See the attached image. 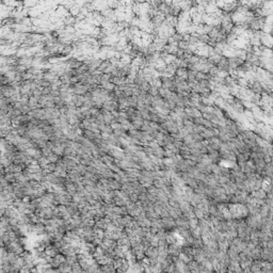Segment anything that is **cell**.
I'll return each instance as SVG.
<instances>
[{
	"label": "cell",
	"instance_id": "cell-1",
	"mask_svg": "<svg viewBox=\"0 0 273 273\" xmlns=\"http://www.w3.org/2000/svg\"><path fill=\"white\" fill-rule=\"evenodd\" d=\"M45 252H46L47 255L55 257L56 255H57V254H59V253L61 252V251H60L59 249L56 247L55 244L51 243V244H48V245L46 247V250H45Z\"/></svg>",
	"mask_w": 273,
	"mask_h": 273
},
{
	"label": "cell",
	"instance_id": "cell-2",
	"mask_svg": "<svg viewBox=\"0 0 273 273\" xmlns=\"http://www.w3.org/2000/svg\"><path fill=\"white\" fill-rule=\"evenodd\" d=\"M145 255H146L147 257H149V258L158 257V255H159V249H158V247H151H151L145 251Z\"/></svg>",
	"mask_w": 273,
	"mask_h": 273
},
{
	"label": "cell",
	"instance_id": "cell-3",
	"mask_svg": "<svg viewBox=\"0 0 273 273\" xmlns=\"http://www.w3.org/2000/svg\"><path fill=\"white\" fill-rule=\"evenodd\" d=\"M112 190H121L122 189V182L115 180L114 178H109V185H108Z\"/></svg>",
	"mask_w": 273,
	"mask_h": 273
},
{
	"label": "cell",
	"instance_id": "cell-4",
	"mask_svg": "<svg viewBox=\"0 0 273 273\" xmlns=\"http://www.w3.org/2000/svg\"><path fill=\"white\" fill-rule=\"evenodd\" d=\"M64 151H65V148L62 146L61 143H59V144H54V148H52V151H54V153H56V154H58L59 156L62 157V156H64Z\"/></svg>",
	"mask_w": 273,
	"mask_h": 273
},
{
	"label": "cell",
	"instance_id": "cell-5",
	"mask_svg": "<svg viewBox=\"0 0 273 273\" xmlns=\"http://www.w3.org/2000/svg\"><path fill=\"white\" fill-rule=\"evenodd\" d=\"M100 272H116V269L114 268L113 264H110V265H104L99 267Z\"/></svg>",
	"mask_w": 273,
	"mask_h": 273
},
{
	"label": "cell",
	"instance_id": "cell-6",
	"mask_svg": "<svg viewBox=\"0 0 273 273\" xmlns=\"http://www.w3.org/2000/svg\"><path fill=\"white\" fill-rule=\"evenodd\" d=\"M111 64H112V62H111V60H110V59L104 60V61L101 62L100 65H99V67L97 68V69L100 71V73H104V71H105L106 69H107V68L109 67Z\"/></svg>",
	"mask_w": 273,
	"mask_h": 273
},
{
	"label": "cell",
	"instance_id": "cell-7",
	"mask_svg": "<svg viewBox=\"0 0 273 273\" xmlns=\"http://www.w3.org/2000/svg\"><path fill=\"white\" fill-rule=\"evenodd\" d=\"M66 262L71 266H73L74 264H76V262H78V255H77L76 253L71 254V255H67V256H66Z\"/></svg>",
	"mask_w": 273,
	"mask_h": 273
},
{
	"label": "cell",
	"instance_id": "cell-8",
	"mask_svg": "<svg viewBox=\"0 0 273 273\" xmlns=\"http://www.w3.org/2000/svg\"><path fill=\"white\" fill-rule=\"evenodd\" d=\"M94 236H95V238L104 239V238H105V229L94 226Z\"/></svg>",
	"mask_w": 273,
	"mask_h": 273
},
{
	"label": "cell",
	"instance_id": "cell-9",
	"mask_svg": "<svg viewBox=\"0 0 273 273\" xmlns=\"http://www.w3.org/2000/svg\"><path fill=\"white\" fill-rule=\"evenodd\" d=\"M127 101L129 104V107H134V108H138V101L139 98L137 96H129L127 97Z\"/></svg>",
	"mask_w": 273,
	"mask_h": 273
},
{
	"label": "cell",
	"instance_id": "cell-10",
	"mask_svg": "<svg viewBox=\"0 0 273 273\" xmlns=\"http://www.w3.org/2000/svg\"><path fill=\"white\" fill-rule=\"evenodd\" d=\"M66 191H67L68 193H71V195L73 194H75L76 192H77V187H76V184L75 182H68V184H66Z\"/></svg>",
	"mask_w": 273,
	"mask_h": 273
},
{
	"label": "cell",
	"instance_id": "cell-11",
	"mask_svg": "<svg viewBox=\"0 0 273 273\" xmlns=\"http://www.w3.org/2000/svg\"><path fill=\"white\" fill-rule=\"evenodd\" d=\"M49 163H50V161H49V159L47 158L46 156H42V157L38 159V164H40V167L42 169H45Z\"/></svg>",
	"mask_w": 273,
	"mask_h": 273
},
{
	"label": "cell",
	"instance_id": "cell-12",
	"mask_svg": "<svg viewBox=\"0 0 273 273\" xmlns=\"http://www.w3.org/2000/svg\"><path fill=\"white\" fill-rule=\"evenodd\" d=\"M18 257H19V255L18 254H16L15 252H9L8 254V260L12 264V265H14L15 262H16V260L18 259Z\"/></svg>",
	"mask_w": 273,
	"mask_h": 273
},
{
	"label": "cell",
	"instance_id": "cell-13",
	"mask_svg": "<svg viewBox=\"0 0 273 273\" xmlns=\"http://www.w3.org/2000/svg\"><path fill=\"white\" fill-rule=\"evenodd\" d=\"M42 129L43 131H44V134H46L47 136H51L55 134V127H54V125H47V126L43 127Z\"/></svg>",
	"mask_w": 273,
	"mask_h": 273
},
{
	"label": "cell",
	"instance_id": "cell-14",
	"mask_svg": "<svg viewBox=\"0 0 273 273\" xmlns=\"http://www.w3.org/2000/svg\"><path fill=\"white\" fill-rule=\"evenodd\" d=\"M190 137L192 138V140H193L194 142H202V141H204L205 139H204V137H203L201 134H196V132H192V134H190Z\"/></svg>",
	"mask_w": 273,
	"mask_h": 273
},
{
	"label": "cell",
	"instance_id": "cell-15",
	"mask_svg": "<svg viewBox=\"0 0 273 273\" xmlns=\"http://www.w3.org/2000/svg\"><path fill=\"white\" fill-rule=\"evenodd\" d=\"M101 87L104 89H106L107 91H114V88H115V84L112 82V81H108V82H104V83L100 84Z\"/></svg>",
	"mask_w": 273,
	"mask_h": 273
},
{
	"label": "cell",
	"instance_id": "cell-16",
	"mask_svg": "<svg viewBox=\"0 0 273 273\" xmlns=\"http://www.w3.org/2000/svg\"><path fill=\"white\" fill-rule=\"evenodd\" d=\"M48 159H49V161L50 162H52V163H57L58 161H59L60 159H61V156H59L58 154H56V153H51L50 155L47 157Z\"/></svg>",
	"mask_w": 273,
	"mask_h": 273
},
{
	"label": "cell",
	"instance_id": "cell-17",
	"mask_svg": "<svg viewBox=\"0 0 273 273\" xmlns=\"http://www.w3.org/2000/svg\"><path fill=\"white\" fill-rule=\"evenodd\" d=\"M113 201H114V205H118V206L126 205V201H125V200H124L123 198H121V196H118V195H115V196H114Z\"/></svg>",
	"mask_w": 273,
	"mask_h": 273
},
{
	"label": "cell",
	"instance_id": "cell-18",
	"mask_svg": "<svg viewBox=\"0 0 273 273\" xmlns=\"http://www.w3.org/2000/svg\"><path fill=\"white\" fill-rule=\"evenodd\" d=\"M177 47H178L179 49L186 50V49H188V48L190 47V43L188 42V41H185V40H182V41H180V42L177 44Z\"/></svg>",
	"mask_w": 273,
	"mask_h": 273
},
{
	"label": "cell",
	"instance_id": "cell-19",
	"mask_svg": "<svg viewBox=\"0 0 273 273\" xmlns=\"http://www.w3.org/2000/svg\"><path fill=\"white\" fill-rule=\"evenodd\" d=\"M4 177L8 179V181L10 182V184H15L16 182V177H15V174L14 173H8V174H5L4 175Z\"/></svg>",
	"mask_w": 273,
	"mask_h": 273
},
{
	"label": "cell",
	"instance_id": "cell-20",
	"mask_svg": "<svg viewBox=\"0 0 273 273\" xmlns=\"http://www.w3.org/2000/svg\"><path fill=\"white\" fill-rule=\"evenodd\" d=\"M76 169L79 171V173L83 176L85 173L88 172V170H87V165H84V164L82 163H78L77 164V167H76Z\"/></svg>",
	"mask_w": 273,
	"mask_h": 273
},
{
	"label": "cell",
	"instance_id": "cell-21",
	"mask_svg": "<svg viewBox=\"0 0 273 273\" xmlns=\"http://www.w3.org/2000/svg\"><path fill=\"white\" fill-rule=\"evenodd\" d=\"M95 227H98V228H102V229H106L107 228V224L104 221V218L98 220V221H95Z\"/></svg>",
	"mask_w": 273,
	"mask_h": 273
},
{
	"label": "cell",
	"instance_id": "cell-22",
	"mask_svg": "<svg viewBox=\"0 0 273 273\" xmlns=\"http://www.w3.org/2000/svg\"><path fill=\"white\" fill-rule=\"evenodd\" d=\"M198 218H192V219H189V225H190V228H196V227L198 226Z\"/></svg>",
	"mask_w": 273,
	"mask_h": 273
},
{
	"label": "cell",
	"instance_id": "cell-23",
	"mask_svg": "<svg viewBox=\"0 0 273 273\" xmlns=\"http://www.w3.org/2000/svg\"><path fill=\"white\" fill-rule=\"evenodd\" d=\"M71 268H73V272H83V269L81 268V266H80L79 262H76V264H74V265L71 266Z\"/></svg>",
	"mask_w": 273,
	"mask_h": 273
},
{
	"label": "cell",
	"instance_id": "cell-24",
	"mask_svg": "<svg viewBox=\"0 0 273 273\" xmlns=\"http://www.w3.org/2000/svg\"><path fill=\"white\" fill-rule=\"evenodd\" d=\"M157 192H158V188H157V187H155L154 185L149 186V187L147 188V193L155 194V195H157Z\"/></svg>",
	"mask_w": 273,
	"mask_h": 273
},
{
	"label": "cell",
	"instance_id": "cell-25",
	"mask_svg": "<svg viewBox=\"0 0 273 273\" xmlns=\"http://www.w3.org/2000/svg\"><path fill=\"white\" fill-rule=\"evenodd\" d=\"M108 168H109L111 171H113L114 173H118L120 171H121V170H122V169L120 168V167H118V165H116L115 163H111L110 165H108Z\"/></svg>",
	"mask_w": 273,
	"mask_h": 273
},
{
	"label": "cell",
	"instance_id": "cell-26",
	"mask_svg": "<svg viewBox=\"0 0 273 273\" xmlns=\"http://www.w3.org/2000/svg\"><path fill=\"white\" fill-rule=\"evenodd\" d=\"M41 149H42L43 156H46V157H48V156L50 155L51 153H54V151H52V149L48 148V147H43V148H41Z\"/></svg>",
	"mask_w": 273,
	"mask_h": 273
},
{
	"label": "cell",
	"instance_id": "cell-27",
	"mask_svg": "<svg viewBox=\"0 0 273 273\" xmlns=\"http://www.w3.org/2000/svg\"><path fill=\"white\" fill-rule=\"evenodd\" d=\"M129 198H130V201H132V202H135V203H137L139 201V195L137 193H131L130 195H129Z\"/></svg>",
	"mask_w": 273,
	"mask_h": 273
},
{
	"label": "cell",
	"instance_id": "cell-28",
	"mask_svg": "<svg viewBox=\"0 0 273 273\" xmlns=\"http://www.w3.org/2000/svg\"><path fill=\"white\" fill-rule=\"evenodd\" d=\"M110 136H111V134H108V132H102L101 131V139L102 140H105V141H108L110 138Z\"/></svg>",
	"mask_w": 273,
	"mask_h": 273
},
{
	"label": "cell",
	"instance_id": "cell-29",
	"mask_svg": "<svg viewBox=\"0 0 273 273\" xmlns=\"http://www.w3.org/2000/svg\"><path fill=\"white\" fill-rule=\"evenodd\" d=\"M85 189H87V191H88V192H90V193H93V192L95 191V187H92V186H85Z\"/></svg>",
	"mask_w": 273,
	"mask_h": 273
}]
</instances>
